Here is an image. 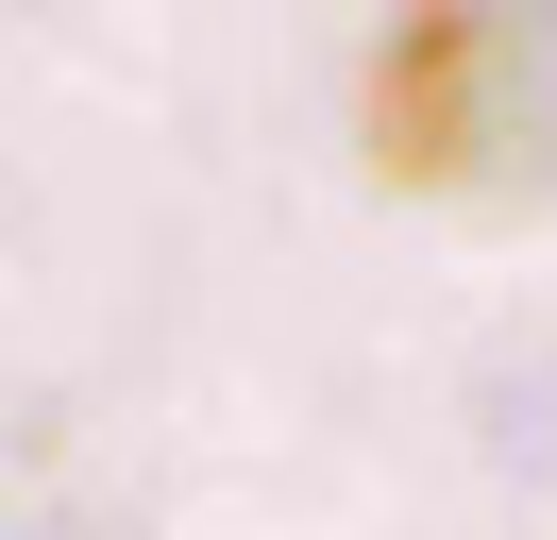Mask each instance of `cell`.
<instances>
[{"mask_svg":"<svg viewBox=\"0 0 557 540\" xmlns=\"http://www.w3.org/2000/svg\"><path fill=\"white\" fill-rule=\"evenodd\" d=\"M523 85V34L507 17H406L372 51V152L406 169V186H456V169L490 152V101Z\"/></svg>","mask_w":557,"mask_h":540,"instance_id":"obj_1","label":"cell"}]
</instances>
